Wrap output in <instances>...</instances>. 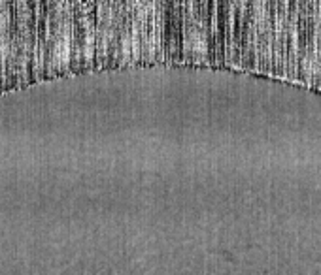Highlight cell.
Here are the masks:
<instances>
[{"label": "cell", "mask_w": 321, "mask_h": 275, "mask_svg": "<svg viewBox=\"0 0 321 275\" xmlns=\"http://www.w3.org/2000/svg\"><path fill=\"white\" fill-rule=\"evenodd\" d=\"M134 72H136V68H134ZM136 77H138V74H136ZM138 81H140V77H138ZM140 85H142V83H140ZM142 89H144V87H142ZM144 93H146V90H144ZM146 96H147V94H146ZM147 100H149V98H147ZM149 104H151V100H149ZM151 105H153V104H151ZM153 109H155V108H153ZM155 113H157V111H155ZM157 115H159V113H157ZM159 119H161V117H159ZM161 123H162V121H161ZM162 124H165V123H162ZM165 128H166V126H165ZM166 132H168V130H166ZM168 134H170V132H168ZM170 138H172V136H170ZM172 142H174V139H172ZM174 143H176V142H174ZM176 147H178V145H176ZM178 151H180V149H178ZM180 154H181V153H180ZM183 160H185V158H183ZM185 164H187V162H185ZM187 168H189V166H187Z\"/></svg>", "instance_id": "1"}]
</instances>
